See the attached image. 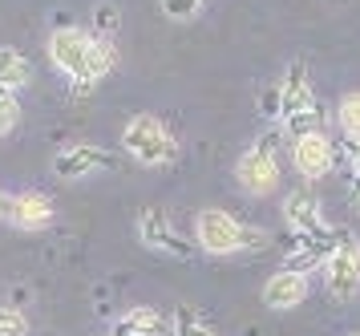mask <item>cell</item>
<instances>
[{
  "mask_svg": "<svg viewBox=\"0 0 360 336\" xmlns=\"http://www.w3.org/2000/svg\"><path fill=\"white\" fill-rule=\"evenodd\" d=\"M279 118H283V130L292 138H304V134H316L320 130V106H316V94H311V77L304 61H295L288 69V77L279 85Z\"/></svg>",
  "mask_w": 360,
  "mask_h": 336,
  "instance_id": "cell-1",
  "label": "cell"
},
{
  "mask_svg": "<svg viewBox=\"0 0 360 336\" xmlns=\"http://www.w3.org/2000/svg\"><path fill=\"white\" fill-rule=\"evenodd\" d=\"M195 235H198V247L211 251V256H235V251H251V247H263L267 243L263 231L243 227L227 211H198Z\"/></svg>",
  "mask_w": 360,
  "mask_h": 336,
  "instance_id": "cell-2",
  "label": "cell"
},
{
  "mask_svg": "<svg viewBox=\"0 0 360 336\" xmlns=\"http://www.w3.org/2000/svg\"><path fill=\"white\" fill-rule=\"evenodd\" d=\"M122 146L142 166H170V162H179V138L154 113H134L126 122V130H122Z\"/></svg>",
  "mask_w": 360,
  "mask_h": 336,
  "instance_id": "cell-3",
  "label": "cell"
},
{
  "mask_svg": "<svg viewBox=\"0 0 360 336\" xmlns=\"http://www.w3.org/2000/svg\"><path fill=\"white\" fill-rule=\"evenodd\" d=\"M324 280L336 304H348L360 292V239L352 231H336V243L324 259Z\"/></svg>",
  "mask_w": 360,
  "mask_h": 336,
  "instance_id": "cell-4",
  "label": "cell"
},
{
  "mask_svg": "<svg viewBox=\"0 0 360 336\" xmlns=\"http://www.w3.org/2000/svg\"><path fill=\"white\" fill-rule=\"evenodd\" d=\"M235 178H239V187H243L247 194H255V199H263V194L276 191L279 187L276 134H263L251 150H243V158H239V166H235Z\"/></svg>",
  "mask_w": 360,
  "mask_h": 336,
  "instance_id": "cell-5",
  "label": "cell"
},
{
  "mask_svg": "<svg viewBox=\"0 0 360 336\" xmlns=\"http://www.w3.org/2000/svg\"><path fill=\"white\" fill-rule=\"evenodd\" d=\"M138 239L146 243V247H154V251H162V256H179V259L195 256V247L174 231V223H170V215H166L162 207L138 211Z\"/></svg>",
  "mask_w": 360,
  "mask_h": 336,
  "instance_id": "cell-6",
  "label": "cell"
},
{
  "mask_svg": "<svg viewBox=\"0 0 360 336\" xmlns=\"http://www.w3.org/2000/svg\"><path fill=\"white\" fill-rule=\"evenodd\" d=\"M89 49H94V32L73 29V25H65V29H57L49 37V57H53V65H57L61 73H69V81L85 69Z\"/></svg>",
  "mask_w": 360,
  "mask_h": 336,
  "instance_id": "cell-7",
  "label": "cell"
},
{
  "mask_svg": "<svg viewBox=\"0 0 360 336\" xmlns=\"http://www.w3.org/2000/svg\"><path fill=\"white\" fill-rule=\"evenodd\" d=\"M110 166H114V154L101 150V146H94V142L65 146V150H57V158H53V170L65 178V182L94 175V170H110Z\"/></svg>",
  "mask_w": 360,
  "mask_h": 336,
  "instance_id": "cell-8",
  "label": "cell"
},
{
  "mask_svg": "<svg viewBox=\"0 0 360 336\" xmlns=\"http://www.w3.org/2000/svg\"><path fill=\"white\" fill-rule=\"evenodd\" d=\"M292 162L304 178H324L328 170H332V162H336V146L324 138V130L304 134V138H295V146H292Z\"/></svg>",
  "mask_w": 360,
  "mask_h": 336,
  "instance_id": "cell-9",
  "label": "cell"
},
{
  "mask_svg": "<svg viewBox=\"0 0 360 336\" xmlns=\"http://www.w3.org/2000/svg\"><path fill=\"white\" fill-rule=\"evenodd\" d=\"M283 223L292 227L295 239H308V235H320L328 231L324 215H320V199L311 191H292L283 199Z\"/></svg>",
  "mask_w": 360,
  "mask_h": 336,
  "instance_id": "cell-10",
  "label": "cell"
},
{
  "mask_svg": "<svg viewBox=\"0 0 360 336\" xmlns=\"http://www.w3.org/2000/svg\"><path fill=\"white\" fill-rule=\"evenodd\" d=\"M4 219L20 231H41V227L53 223V203L49 194L41 191H25V194H13L8 199V211H4Z\"/></svg>",
  "mask_w": 360,
  "mask_h": 336,
  "instance_id": "cell-11",
  "label": "cell"
},
{
  "mask_svg": "<svg viewBox=\"0 0 360 336\" xmlns=\"http://www.w3.org/2000/svg\"><path fill=\"white\" fill-rule=\"evenodd\" d=\"M300 300H308V275L304 272H276L267 284H263V304L276 308V312H288L295 308Z\"/></svg>",
  "mask_w": 360,
  "mask_h": 336,
  "instance_id": "cell-12",
  "label": "cell"
},
{
  "mask_svg": "<svg viewBox=\"0 0 360 336\" xmlns=\"http://www.w3.org/2000/svg\"><path fill=\"white\" fill-rule=\"evenodd\" d=\"M117 65V45L114 41H101V37H94V49H89V61H85V69L73 77V94L85 97L98 81H105L110 73H114Z\"/></svg>",
  "mask_w": 360,
  "mask_h": 336,
  "instance_id": "cell-13",
  "label": "cell"
},
{
  "mask_svg": "<svg viewBox=\"0 0 360 336\" xmlns=\"http://www.w3.org/2000/svg\"><path fill=\"white\" fill-rule=\"evenodd\" d=\"M162 332H166V321L158 308H130L110 324L105 336H162Z\"/></svg>",
  "mask_w": 360,
  "mask_h": 336,
  "instance_id": "cell-14",
  "label": "cell"
},
{
  "mask_svg": "<svg viewBox=\"0 0 360 336\" xmlns=\"http://www.w3.org/2000/svg\"><path fill=\"white\" fill-rule=\"evenodd\" d=\"M29 77H33L29 57L17 53V49H8V45L0 49V94H17V89H25Z\"/></svg>",
  "mask_w": 360,
  "mask_h": 336,
  "instance_id": "cell-15",
  "label": "cell"
},
{
  "mask_svg": "<svg viewBox=\"0 0 360 336\" xmlns=\"http://www.w3.org/2000/svg\"><path fill=\"white\" fill-rule=\"evenodd\" d=\"M170 336H219V332L198 316L195 308H179L174 312V324H170Z\"/></svg>",
  "mask_w": 360,
  "mask_h": 336,
  "instance_id": "cell-16",
  "label": "cell"
},
{
  "mask_svg": "<svg viewBox=\"0 0 360 336\" xmlns=\"http://www.w3.org/2000/svg\"><path fill=\"white\" fill-rule=\"evenodd\" d=\"M340 126L348 138H360V94H348L340 101Z\"/></svg>",
  "mask_w": 360,
  "mask_h": 336,
  "instance_id": "cell-17",
  "label": "cell"
},
{
  "mask_svg": "<svg viewBox=\"0 0 360 336\" xmlns=\"http://www.w3.org/2000/svg\"><path fill=\"white\" fill-rule=\"evenodd\" d=\"M0 336H29V321L13 304H0Z\"/></svg>",
  "mask_w": 360,
  "mask_h": 336,
  "instance_id": "cell-18",
  "label": "cell"
},
{
  "mask_svg": "<svg viewBox=\"0 0 360 336\" xmlns=\"http://www.w3.org/2000/svg\"><path fill=\"white\" fill-rule=\"evenodd\" d=\"M94 20H98V32H94V37H101V41H114L117 20H122L114 4H98V8H94Z\"/></svg>",
  "mask_w": 360,
  "mask_h": 336,
  "instance_id": "cell-19",
  "label": "cell"
},
{
  "mask_svg": "<svg viewBox=\"0 0 360 336\" xmlns=\"http://www.w3.org/2000/svg\"><path fill=\"white\" fill-rule=\"evenodd\" d=\"M20 122V101L17 94H0V138L8 134V130H17Z\"/></svg>",
  "mask_w": 360,
  "mask_h": 336,
  "instance_id": "cell-20",
  "label": "cell"
},
{
  "mask_svg": "<svg viewBox=\"0 0 360 336\" xmlns=\"http://www.w3.org/2000/svg\"><path fill=\"white\" fill-rule=\"evenodd\" d=\"M198 8H202V0H162V13L170 20H191V16H198Z\"/></svg>",
  "mask_w": 360,
  "mask_h": 336,
  "instance_id": "cell-21",
  "label": "cell"
},
{
  "mask_svg": "<svg viewBox=\"0 0 360 336\" xmlns=\"http://www.w3.org/2000/svg\"><path fill=\"white\" fill-rule=\"evenodd\" d=\"M259 110H263V118H276V113H279V89H263Z\"/></svg>",
  "mask_w": 360,
  "mask_h": 336,
  "instance_id": "cell-22",
  "label": "cell"
},
{
  "mask_svg": "<svg viewBox=\"0 0 360 336\" xmlns=\"http://www.w3.org/2000/svg\"><path fill=\"white\" fill-rule=\"evenodd\" d=\"M348 158H352V175H360V138H348Z\"/></svg>",
  "mask_w": 360,
  "mask_h": 336,
  "instance_id": "cell-23",
  "label": "cell"
},
{
  "mask_svg": "<svg viewBox=\"0 0 360 336\" xmlns=\"http://www.w3.org/2000/svg\"><path fill=\"white\" fill-rule=\"evenodd\" d=\"M352 207L360 211V175H352Z\"/></svg>",
  "mask_w": 360,
  "mask_h": 336,
  "instance_id": "cell-24",
  "label": "cell"
},
{
  "mask_svg": "<svg viewBox=\"0 0 360 336\" xmlns=\"http://www.w3.org/2000/svg\"><path fill=\"white\" fill-rule=\"evenodd\" d=\"M4 211H8V194L0 191V215H4Z\"/></svg>",
  "mask_w": 360,
  "mask_h": 336,
  "instance_id": "cell-25",
  "label": "cell"
}]
</instances>
